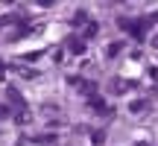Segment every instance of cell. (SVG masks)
Masks as SVG:
<instances>
[]
</instances>
